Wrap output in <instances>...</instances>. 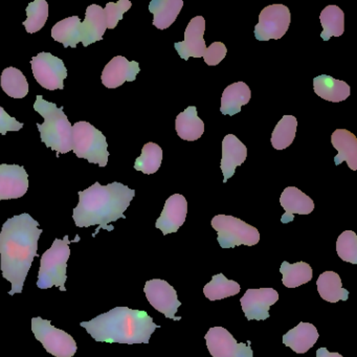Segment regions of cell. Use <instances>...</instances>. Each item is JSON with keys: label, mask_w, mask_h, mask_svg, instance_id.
Wrapping results in <instances>:
<instances>
[{"label": "cell", "mask_w": 357, "mask_h": 357, "mask_svg": "<svg viewBox=\"0 0 357 357\" xmlns=\"http://www.w3.org/2000/svg\"><path fill=\"white\" fill-rule=\"evenodd\" d=\"M313 91L315 95L332 103L344 101L351 95L349 84L344 81L336 80L327 75H321L313 79Z\"/></svg>", "instance_id": "obj_23"}, {"label": "cell", "mask_w": 357, "mask_h": 357, "mask_svg": "<svg viewBox=\"0 0 357 357\" xmlns=\"http://www.w3.org/2000/svg\"><path fill=\"white\" fill-rule=\"evenodd\" d=\"M175 129L178 137L183 141L195 142L202 137L204 123L198 116L195 106H190L177 116Z\"/></svg>", "instance_id": "obj_25"}, {"label": "cell", "mask_w": 357, "mask_h": 357, "mask_svg": "<svg viewBox=\"0 0 357 357\" xmlns=\"http://www.w3.org/2000/svg\"><path fill=\"white\" fill-rule=\"evenodd\" d=\"M317 357H344L342 355H340V353L337 352H329L327 350V348L323 347V348H319V350L317 351Z\"/></svg>", "instance_id": "obj_39"}, {"label": "cell", "mask_w": 357, "mask_h": 357, "mask_svg": "<svg viewBox=\"0 0 357 357\" xmlns=\"http://www.w3.org/2000/svg\"><path fill=\"white\" fill-rule=\"evenodd\" d=\"M241 287L237 282L229 280L222 273L213 275L212 281L204 288V294L210 301L223 300L239 294Z\"/></svg>", "instance_id": "obj_31"}, {"label": "cell", "mask_w": 357, "mask_h": 357, "mask_svg": "<svg viewBox=\"0 0 357 357\" xmlns=\"http://www.w3.org/2000/svg\"><path fill=\"white\" fill-rule=\"evenodd\" d=\"M26 18L24 22V28L29 34H35L39 32L47 24L49 18V5L45 0H35L29 3L26 9Z\"/></svg>", "instance_id": "obj_34"}, {"label": "cell", "mask_w": 357, "mask_h": 357, "mask_svg": "<svg viewBox=\"0 0 357 357\" xmlns=\"http://www.w3.org/2000/svg\"><path fill=\"white\" fill-rule=\"evenodd\" d=\"M132 7V3L129 0H120L119 3H108L104 9L106 24L107 29L114 30L118 26L119 22L123 20V16Z\"/></svg>", "instance_id": "obj_36"}, {"label": "cell", "mask_w": 357, "mask_h": 357, "mask_svg": "<svg viewBox=\"0 0 357 357\" xmlns=\"http://www.w3.org/2000/svg\"><path fill=\"white\" fill-rule=\"evenodd\" d=\"M213 229L218 234L219 245L222 248L254 246L260 241V233L241 219L227 215H217L212 219Z\"/></svg>", "instance_id": "obj_8"}, {"label": "cell", "mask_w": 357, "mask_h": 357, "mask_svg": "<svg viewBox=\"0 0 357 357\" xmlns=\"http://www.w3.org/2000/svg\"><path fill=\"white\" fill-rule=\"evenodd\" d=\"M106 30L107 24L104 9L100 6L91 5L86 9L84 22H81L78 16L66 18L52 29V37L64 47L75 49L80 43L86 47L103 40Z\"/></svg>", "instance_id": "obj_4"}, {"label": "cell", "mask_w": 357, "mask_h": 357, "mask_svg": "<svg viewBox=\"0 0 357 357\" xmlns=\"http://www.w3.org/2000/svg\"><path fill=\"white\" fill-rule=\"evenodd\" d=\"M38 227V221L24 213L8 219L0 231V271L12 284L10 296L22 294L33 261L38 256L43 234Z\"/></svg>", "instance_id": "obj_1"}, {"label": "cell", "mask_w": 357, "mask_h": 357, "mask_svg": "<svg viewBox=\"0 0 357 357\" xmlns=\"http://www.w3.org/2000/svg\"><path fill=\"white\" fill-rule=\"evenodd\" d=\"M206 32V20L202 16H196L188 24L185 31V40L174 45L181 59H190V57L202 58L206 50V41L204 39Z\"/></svg>", "instance_id": "obj_16"}, {"label": "cell", "mask_w": 357, "mask_h": 357, "mask_svg": "<svg viewBox=\"0 0 357 357\" xmlns=\"http://www.w3.org/2000/svg\"><path fill=\"white\" fill-rule=\"evenodd\" d=\"M204 340L213 357H254L250 340L248 344H238L235 337L223 327L211 328Z\"/></svg>", "instance_id": "obj_13"}, {"label": "cell", "mask_w": 357, "mask_h": 357, "mask_svg": "<svg viewBox=\"0 0 357 357\" xmlns=\"http://www.w3.org/2000/svg\"><path fill=\"white\" fill-rule=\"evenodd\" d=\"M279 300V294L273 288L248 289L242 296V311L248 321H265L271 317L269 308Z\"/></svg>", "instance_id": "obj_14"}, {"label": "cell", "mask_w": 357, "mask_h": 357, "mask_svg": "<svg viewBox=\"0 0 357 357\" xmlns=\"http://www.w3.org/2000/svg\"><path fill=\"white\" fill-rule=\"evenodd\" d=\"M188 214V202L185 196L174 194L167 199L160 218L156 220L155 227L165 236L176 233L185 223Z\"/></svg>", "instance_id": "obj_18"}, {"label": "cell", "mask_w": 357, "mask_h": 357, "mask_svg": "<svg viewBox=\"0 0 357 357\" xmlns=\"http://www.w3.org/2000/svg\"><path fill=\"white\" fill-rule=\"evenodd\" d=\"M34 109L45 119L43 124H37L43 143L57 152V155L72 151L73 125L64 114L63 107L58 108L55 103L45 101L39 95Z\"/></svg>", "instance_id": "obj_5"}, {"label": "cell", "mask_w": 357, "mask_h": 357, "mask_svg": "<svg viewBox=\"0 0 357 357\" xmlns=\"http://www.w3.org/2000/svg\"><path fill=\"white\" fill-rule=\"evenodd\" d=\"M0 85L9 97L24 99L29 93V83L22 70L15 68H8L3 70L0 78Z\"/></svg>", "instance_id": "obj_30"}, {"label": "cell", "mask_w": 357, "mask_h": 357, "mask_svg": "<svg viewBox=\"0 0 357 357\" xmlns=\"http://www.w3.org/2000/svg\"><path fill=\"white\" fill-rule=\"evenodd\" d=\"M323 32L321 38L329 41L331 37H340L344 32V14L337 6H328L319 16Z\"/></svg>", "instance_id": "obj_28"}, {"label": "cell", "mask_w": 357, "mask_h": 357, "mask_svg": "<svg viewBox=\"0 0 357 357\" xmlns=\"http://www.w3.org/2000/svg\"><path fill=\"white\" fill-rule=\"evenodd\" d=\"M29 190V175L18 165H0V200L17 199Z\"/></svg>", "instance_id": "obj_15"}, {"label": "cell", "mask_w": 357, "mask_h": 357, "mask_svg": "<svg viewBox=\"0 0 357 357\" xmlns=\"http://www.w3.org/2000/svg\"><path fill=\"white\" fill-rule=\"evenodd\" d=\"M135 196V190L123 183L116 181L102 185L97 181L85 191L79 192V204L74 208L73 218L78 227L99 225L93 237L101 229L114 231V227L110 223L121 218L126 219L124 212Z\"/></svg>", "instance_id": "obj_2"}, {"label": "cell", "mask_w": 357, "mask_h": 357, "mask_svg": "<svg viewBox=\"0 0 357 357\" xmlns=\"http://www.w3.org/2000/svg\"><path fill=\"white\" fill-rule=\"evenodd\" d=\"M227 54V47L222 43H213L210 47H206L202 58L208 66H216L225 59Z\"/></svg>", "instance_id": "obj_37"}, {"label": "cell", "mask_w": 357, "mask_h": 357, "mask_svg": "<svg viewBox=\"0 0 357 357\" xmlns=\"http://www.w3.org/2000/svg\"><path fill=\"white\" fill-rule=\"evenodd\" d=\"M248 158V148L236 135H227L222 141V158L220 168L222 171L223 183L235 174L236 168L241 166Z\"/></svg>", "instance_id": "obj_19"}, {"label": "cell", "mask_w": 357, "mask_h": 357, "mask_svg": "<svg viewBox=\"0 0 357 357\" xmlns=\"http://www.w3.org/2000/svg\"><path fill=\"white\" fill-rule=\"evenodd\" d=\"M96 342L118 344H148L153 332L160 326L146 311L129 307H116L89 321H82Z\"/></svg>", "instance_id": "obj_3"}, {"label": "cell", "mask_w": 357, "mask_h": 357, "mask_svg": "<svg viewBox=\"0 0 357 357\" xmlns=\"http://www.w3.org/2000/svg\"><path fill=\"white\" fill-rule=\"evenodd\" d=\"M183 7V0H152L149 11L154 15L153 26L158 30L170 28Z\"/></svg>", "instance_id": "obj_26"}, {"label": "cell", "mask_w": 357, "mask_h": 357, "mask_svg": "<svg viewBox=\"0 0 357 357\" xmlns=\"http://www.w3.org/2000/svg\"><path fill=\"white\" fill-rule=\"evenodd\" d=\"M144 291L153 308L165 314L167 319L181 321V317L175 314L181 306V302L177 298L176 290L168 282L160 279L150 280L145 284Z\"/></svg>", "instance_id": "obj_12"}, {"label": "cell", "mask_w": 357, "mask_h": 357, "mask_svg": "<svg viewBox=\"0 0 357 357\" xmlns=\"http://www.w3.org/2000/svg\"><path fill=\"white\" fill-rule=\"evenodd\" d=\"M141 72L137 61H128L123 56H116L106 64L102 73V83L107 89H118L125 82H133Z\"/></svg>", "instance_id": "obj_17"}, {"label": "cell", "mask_w": 357, "mask_h": 357, "mask_svg": "<svg viewBox=\"0 0 357 357\" xmlns=\"http://www.w3.org/2000/svg\"><path fill=\"white\" fill-rule=\"evenodd\" d=\"M105 135L89 122H78L73 126L72 151L77 158L91 164L107 166L109 152Z\"/></svg>", "instance_id": "obj_7"}, {"label": "cell", "mask_w": 357, "mask_h": 357, "mask_svg": "<svg viewBox=\"0 0 357 357\" xmlns=\"http://www.w3.org/2000/svg\"><path fill=\"white\" fill-rule=\"evenodd\" d=\"M252 98L250 87L244 82H236L225 89L221 98V114L225 116H235L241 112V107L248 104Z\"/></svg>", "instance_id": "obj_24"}, {"label": "cell", "mask_w": 357, "mask_h": 357, "mask_svg": "<svg viewBox=\"0 0 357 357\" xmlns=\"http://www.w3.org/2000/svg\"><path fill=\"white\" fill-rule=\"evenodd\" d=\"M280 204L285 210V214L281 218L282 223L291 222L296 214L309 215L314 210L313 200L296 187H288L284 190L280 197Z\"/></svg>", "instance_id": "obj_20"}, {"label": "cell", "mask_w": 357, "mask_h": 357, "mask_svg": "<svg viewBox=\"0 0 357 357\" xmlns=\"http://www.w3.org/2000/svg\"><path fill=\"white\" fill-rule=\"evenodd\" d=\"M72 243L68 236L63 239H55L51 248L41 256L40 269H39L37 286L40 289L59 288L66 291V268L70 256V244Z\"/></svg>", "instance_id": "obj_6"}, {"label": "cell", "mask_w": 357, "mask_h": 357, "mask_svg": "<svg viewBox=\"0 0 357 357\" xmlns=\"http://www.w3.org/2000/svg\"><path fill=\"white\" fill-rule=\"evenodd\" d=\"M298 121L294 116H284L273 129L271 143L277 150H284L294 143Z\"/></svg>", "instance_id": "obj_32"}, {"label": "cell", "mask_w": 357, "mask_h": 357, "mask_svg": "<svg viewBox=\"0 0 357 357\" xmlns=\"http://www.w3.org/2000/svg\"><path fill=\"white\" fill-rule=\"evenodd\" d=\"M336 252L344 262L357 264V235L353 231H344L336 241Z\"/></svg>", "instance_id": "obj_35"}, {"label": "cell", "mask_w": 357, "mask_h": 357, "mask_svg": "<svg viewBox=\"0 0 357 357\" xmlns=\"http://www.w3.org/2000/svg\"><path fill=\"white\" fill-rule=\"evenodd\" d=\"M33 75L37 82L47 91L64 89L68 70L60 58L51 53H39L31 61Z\"/></svg>", "instance_id": "obj_11"}, {"label": "cell", "mask_w": 357, "mask_h": 357, "mask_svg": "<svg viewBox=\"0 0 357 357\" xmlns=\"http://www.w3.org/2000/svg\"><path fill=\"white\" fill-rule=\"evenodd\" d=\"M317 328L310 323H298L296 327L283 335V344L298 354L310 350L319 340Z\"/></svg>", "instance_id": "obj_22"}, {"label": "cell", "mask_w": 357, "mask_h": 357, "mask_svg": "<svg viewBox=\"0 0 357 357\" xmlns=\"http://www.w3.org/2000/svg\"><path fill=\"white\" fill-rule=\"evenodd\" d=\"M291 22L289 9L284 5H271L264 8L255 26V37L259 41L279 40L287 32Z\"/></svg>", "instance_id": "obj_10"}, {"label": "cell", "mask_w": 357, "mask_h": 357, "mask_svg": "<svg viewBox=\"0 0 357 357\" xmlns=\"http://www.w3.org/2000/svg\"><path fill=\"white\" fill-rule=\"evenodd\" d=\"M317 291L323 300L330 303L348 300L349 291L342 287L340 275L334 271H325L317 281Z\"/></svg>", "instance_id": "obj_27"}, {"label": "cell", "mask_w": 357, "mask_h": 357, "mask_svg": "<svg viewBox=\"0 0 357 357\" xmlns=\"http://www.w3.org/2000/svg\"><path fill=\"white\" fill-rule=\"evenodd\" d=\"M32 331L43 348L55 357H73L77 352L76 340L63 330L57 329L49 319H32Z\"/></svg>", "instance_id": "obj_9"}, {"label": "cell", "mask_w": 357, "mask_h": 357, "mask_svg": "<svg viewBox=\"0 0 357 357\" xmlns=\"http://www.w3.org/2000/svg\"><path fill=\"white\" fill-rule=\"evenodd\" d=\"M22 127V123L18 122L13 116H10V114L0 106V135H6L9 131L20 130Z\"/></svg>", "instance_id": "obj_38"}, {"label": "cell", "mask_w": 357, "mask_h": 357, "mask_svg": "<svg viewBox=\"0 0 357 357\" xmlns=\"http://www.w3.org/2000/svg\"><path fill=\"white\" fill-rule=\"evenodd\" d=\"M282 273V283L287 288H296L308 283L312 279V268L306 262L289 264L287 261L282 262L280 267Z\"/></svg>", "instance_id": "obj_29"}, {"label": "cell", "mask_w": 357, "mask_h": 357, "mask_svg": "<svg viewBox=\"0 0 357 357\" xmlns=\"http://www.w3.org/2000/svg\"><path fill=\"white\" fill-rule=\"evenodd\" d=\"M162 162V150L158 144L148 143L142 149V154L135 162V169L144 174H154L160 170Z\"/></svg>", "instance_id": "obj_33"}, {"label": "cell", "mask_w": 357, "mask_h": 357, "mask_svg": "<svg viewBox=\"0 0 357 357\" xmlns=\"http://www.w3.org/2000/svg\"><path fill=\"white\" fill-rule=\"evenodd\" d=\"M331 143L334 149L338 152L334 158L336 166L342 162L348 164L352 171L357 170V139L352 132L347 129H336L331 135Z\"/></svg>", "instance_id": "obj_21"}]
</instances>
